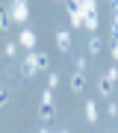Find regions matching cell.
<instances>
[{"instance_id": "obj_1", "label": "cell", "mask_w": 118, "mask_h": 133, "mask_svg": "<svg viewBox=\"0 0 118 133\" xmlns=\"http://www.w3.org/2000/svg\"><path fill=\"white\" fill-rule=\"evenodd\" d=\"M47 53H41V50H27V56H24V65H21V74L24 77H36L38 71H44L47 68Z\"/></svg>"}, {"instance_id": "obj_2", "label": "cell", "mask_w": 118, "mask_h": 133, "mask_svg": "<svg viewBox=\"0 0 118 133\" xmlns=\"http://www.w3.org/2000/svg\"><path fill=\"white\" fill-rule=\"evenodd\" d=\"M80 12H83V27L86 30H98V24H100V15H98V0H83L80 3Z\"/></svg>"}, {"instance_id": "obj_3", "label": "cell", "mask_w": 118, "mask_h": 133, "mask_svg": "<svg viewBox=\"0 0 118 133\" xmlns=\"http://www.w3.org/2000/svg\"><path fill=\"white\" fill-rule=\"evenodd\" d=\"M9 15H12L15 24H27V18H30V3H27V0H12V3H9Z\"/></svg>"}, {"instance_id": "obj_4", "label": "cell", "mask_w": 118, "mask_h": 133, "mask_svg": "<svg viewBox=\"0 0 118 133\" xmlns=\"http://www.w3.org/2000/svg\"><path fill=\"white\" fill-rule=\"evenodd\" d=\"M65 12H68V18H71V27L80 30V27H83V12H80V6L71 3V0H65Z\"/></svg>"}, {"instance_id": "obj_5", "label": "cell", "mask_w": 118, "mask_h": 133, "mask_svg": "<svg viewBox=\"0 0 118 133\" xmlns=\"http://www.w3.org/2000/svg\"><path fill=\"white\" fill-rule=\"evenodd\" d=\"M36 42H38V38H36V33L30 27H24L21 33H18V44H21L24 50H36Z\"/></svg>"}, {"instance_id": "obj_6", "label": "cell", "mask_w": 118, "mask_h": 133, "mask_svg": "<svg viewBox=\"0 0 118 133\" xmlns=\"http://www.w3.org/2000/svg\"><path fill=\"white\" fill-rule=\"evenodd\" d=\"M38 118H41L44 124L53 121V118H56V104H53V101H41V107H38Z\"/></svg>"}, {"instance_id": "obj_7", "label": "cell", "mask_w": 118, "mask_h": 133, "mask_svg": "<svg viewBox=\"0 0 118 133\" xmlns=\"http://www.w3.org/2000/svg\"><path fill=\"white\" fill-rule=\"evenodd\" d=\"M56 48H59L62 53L71 50V33H68V30H56Z\"/></svg>"}, {"instance_id": "obj_8", "label": "cell", "mask_w": 118, "mask_h": 133, "mask_svg": "<svg viewBox=\"0 0 118 133\" xmlns=\"http://www.w3.org/2000/svg\"><path fill=\"white\" fill-rule=\"evenodd\" d=\"M83 86H86V71H80V68H77L74 77H71V89H74V92H83Z\"/></svg>"}, {"instance_id": "obj_9", "label": "cell", "mask_w": 118, "mask_h": 133, "mask_svg": "<svg viewBox=\"0 0 118 133\" xmlns=\"http://www.w3.org/2000/svg\"><path fill=\"white\" fill-rule=\"evenodd\" d=\"M86 121L89 124L98 121V104H94V101H86Z\"/></svg>"}, {"instance_id": "obj_10", "label": "cell", "mask_w": 118, "mask_h": 133, "mask_svg": "<svg viewBox=\"0 0 118 133\" xmlns=\"http://www.w3.org/2000/svg\"><path fill=\"white\" fill-rule=\"evenodd\" d=\"M9 27H12V15H9V6H6V9H0V30L9 33Z\"/></svg>"}, {"instance_id": "obj_11", "label": "cell", "mask_w": 118, "mask_h": 133, "mask_svg": "<svg viewBox=\"0 0 118 133\" xmlns=\"http://www.w3.org/2000/svg\"><path fill=\"white\" fill-rule=\"evenodd\" d=\"M98 89H100V95H112V80L103 74V77H100V83H98Z\"/></svg>"}, {"instance_id": "obj_12", "label": "cell", "mask_w": 118, "mask_h": 133, "mask_svg": "<svg viewBox=\"0 0 118 133\" xmlns=\"http://www.w3.org/2000/svg\"><path fill=\"white\" fill-rule=\"evenodd\" d=\"M18 48H21L18 42H6V44H3V53H6V56H12V59H15V56H18Z\"/></svg>"}, {"instance_id": "obj_13", "label": "cell", "mask_w": 118, "mask_h": 133, "mask_svg": "<svg viewBox=\"0 0 118 133\" xmlns=\"http://www.w3.org/2000/svg\"><path fill=\"white\" fill-rule=\"evenodd\" d=\"M100 48H103V42H100L98 36H92L89 38V53H100Z\"/></svg>"}, {"instance_id": "obj_14", "label": "cell", "mask_w": 118, "mask_h": 133, "mask_svg": "<svg viewBox=\"0 0 118 133\" xmlns=\"http://www.w3.org/2000/svg\"><path fill=\"white\" fill-rule=\"evenodd\" d=\"M9 98H12V95H9V86H0V109L9 104Z\"/></svg>"}, {"instance_id": "obj_15", "label": "cell", "mask_w": 118, "mask_h": 133, "mask_svg": "<svg viewBox=\"0 0 118 133\" xmlns=\"http://www.w3.org/2000/svg\"><path fill=\"white\" fill-rule=\"evenodd\" d=\"M109 36H112V42H118V12L112 15V27H109Z\"/></svg>"}, {"instance_id": "obj_16", "label": "cell", "mask_w": 118, "mask_h": 133, "mask_svg": "<svg viewBox=\"0 0 118 133\" xmlns=\"http://www.w3.org/2000/svg\"><path fill=\"white\" fill-rule=\"evenodd\" d=\"M47 86H50V89H56V86H59V74H56V71H50V77H47Z\"/></svg>"}, {"instance_id": "obj_17", "label": "cell", "mask_w": 118, "mask_h": 133, "mask_svg": "<svg viewBox=\"0 0 118 133\" xmlns=\"http://www.w3.org/2000/svg\"><path fill=\"white\" fill-rule=\"evenodd\" d=\"M106 77H109V80L115 83V80H118V65H112V68H106Z\"/></svg>"}, {"instance_id": "obj_18", "label": "cell", "mask_w": 118, "mask_h": 133, "mask_svg": "<svg viewBox=\"0 0 118 133\" xmlns=\"http://www.w3.org/2000/svg\"><path fill=\"white\" fill-rule=\"evenodd\" d=\"M109 53H112V59L118 62V42H112V48H109Z\"/></svg>"}, {"instance_id": "obj_19", "label": "cell", "mask_w": 118, "mask_h": 133, "mask_svg": "<svg viewBox=\"0 0 118 133\" xmlns=\"http://www.w3.org/2000/svg\"><path fill=\"white\" fill-rule=\"evenodd\" d=\"M71 3H77V6H80V3H83V0H71Z\"/></svg>"}, {"instance_id": "obj_20", "label": "cell", "mask_w": 118, "mask_h": 133, "mask_svg": "<svg viewBox=\"0 0 118 133\" xmlns=\"http://www.w3.org/2000/svg\"><path fill=\"white\" fill-rule=\"evenodd\" d=\"M59 133H68V130H59Z\"/></svg>"}]
</instances>
